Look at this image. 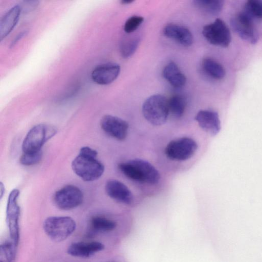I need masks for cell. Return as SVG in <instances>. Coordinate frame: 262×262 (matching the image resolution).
I'll return each mask as SVG.
<instances>
[{
    "mask_svg": "<svg viewBox=\"0 0 262 262\" xmlns=\"http://www.w3.org/2000/svg\"><path fill=\"white\" fill-rule=\"evenodd\" d=\"M97 154L96 150L84 146L72 162L73 171L84 181L97 180L104 172V166L97 160Z\"/></svg>",
    "mask_w": 262,
    "mask_h": 262,
    "instance_id": "6da1fadb",
    "label": "cell"
},
{
    "mask_svg": "<svg viewBox=\"0 0 262 262\" xmlns=\"http://www.w3.org/2000/svg\"><path fill=\"white\" fill-rule=\"evenodd\" d=\"M142 111L149 123L161 125L166 122L169 113L168 100L162 95H152L144 102Z\"/></svg>",
    "mask_w": 262,
    "mask_h": 262,
    "instance_id": "7a4b0ae2",
    "label": "cell"
},
{
    "mask_svg": "<svg viewBox=\"0 0 262 262\" xmlns=\"http://www.w3.org/2000/svg\"><path fill=\"white\" fill-rule=\"evenodd\" d=\"M76 227L75 222L70 216H50L43 224L46 234L57 242L66 239L75 231Z\"/></svg>",
    "mask_w": 262,
    "mask_h": 262,
    "instance_id": "3957f363",
    "label": "cell"
},
{
    "mask_svg": "<svg viewBox=\"0 0 262 262\" xmlns=\"http://www.w3.org/2000/svg\"><path fill=\"white\" fill-rule=\"evenodd\" d=\"M56 133V129L49 125L39 124L34 126L28 132L23 142V153L41 151L45 143Z\"/></svg>",
    "mask_w": 262,
    "mask_h": 262,
    "instance_id": "277c9868",
    "label": "cell"
},
{
    "mask_svg": "<svg viewBox=\"0 0 262 262\" xmlns=\"http://www.w3.org/2000/svg\"><path fill=\"white\" fill-rule=\"evenodd\" d=\"M198 148L195 140L182 137L169 142L165 148V154L170 160L185 161L192 157Z\"/></svg>",
    "mask_w": 262,
    "mask_h": 262,
    "instance_id": "5b68a950",
    "label": "cell"
},
{
    "mask_svg": "<svg viewBox=\"0 0 262 262\" xmlns=\"http://www.w3.org/2000/svg\"><path fill=\"white\" fill-rule=\"evenodd\" d=\"M202 34L210 44L226 48L231 41L230 31L226 23L220 18L203 28Z\"/></svg>",
    "mask_w": 262,
    "mask_h": 262,
    "instance_id": "8992f818",
    "label": "cell"
},
{
    "mask_svg": "<svg viewBox=\"0 0 262 262\" xmlns=\"http://www.w3.org/2000/svg\"><path fill=\"white\" fill-rule=\"evenodd\" d=\"M230 24L242 39L252 44L257 42L258 34L253 19L244 11L234 15L230 20Z\"/></svg>",
    "mask_w": 262,
    "mask_h": 262,
    "instance_id": "52a82bcc",
    "label": "cell"
},
{
    "mask_svg": "<svg viewBox=\"0 0 262 262\" xmlns=\"http://www.w3.org/2000/svg\"><path fill=\"white\" fill-rule=\"evenodd\" d=\"M83 195L77 187L66 185L56 192L54 202L60 209L68 210L76 208L82 202Z\"/></svg>",
    "mask_w": 262,
    "mask_h": 262,
    "instance_id": "ba28073f",
    "label": "cell"
},
{
    "mask_svg": "<svg viewBox=\"0 0 262 262\" xmlns=\"http://www.w3.org/2000/svg\"><path fill=\"white\" fill-rule=\"evenodd\" d=\"M100 126L107 135L118 140L127 136L128 124L123 119L111 115H104L101 119Z\"/></svg>",
    "mask_w": 262,
    "mask_h": 262,
    "instance_id": "9c48e42d",
    "label": "cell"
},
{
    "mask_svg": "<svg viewBox=\"0 0 262 262\" xmlns=\"http://www.w3.org/2000/svg\"><path fill=\"white\" fill-rule=\"evenodd\" d=\"M120 72V66L116 63L108 62L97 66L92 71L93 80L100 85H107L116 79Z\"/></svg>",
    "mask_w": 262,
    "mask_h": 262,
    "instance_id": "30bf717a",
    "label": "cell"
},
{
    "mask_svg": "<svg viewBox=\"0 0 262 262\" xmlns=\"http://www.w3.org/2000/svg\"><path fill=\"white\" fill-rule=\"evenodd\" d=\"M194 119L202 129L212 136L216 135L221 128L219 115L215 111L200 110Z\"/></svg>",
    "mask_w": 262,
    "mask_h": 262,
    "instance_id": "8fae6325",
    "label": "cell"
},
{
    "mask_svg": "<svg viewBox=\"0 0 262 262\" xmlns=\"http://www.w3.org/2000/svg\"><path fill=\"white\" fill-rule=\"evenodd\" d=\"M105 190L111 198L118 202L129 205L133 201L132 192L125 184L119 181L108 180L106 183Z\"/></svg>",
    "mask_w": 262,
    "mask_h": 262,
    "instance_id": "7c38bea8",
    "label": "cell"
},
{
    "mask_svg": "<svg viewBox=\"0 0 262 262\" xmlns=\"http://www.w3.org/2000/svg\"><path fill=\"white\" fill-rule=\"evenodd\" d=\"M136 168L141 183L156 184L160 179L158 170L149 162L141 159H134L128 161Z\"/></svg>",
    "mask_w": 262,
    "mask_h": 262,
    "instance_id": "4fadbf2b",
    "label": "cell"
},
{
    "mask_svg": "<svg viewBox=\"0 0 262 262\" xmlns=\"http://www.w3.org/2000/svg\"><path fill=\"white\" fill-rule=\"evenodd\" d=\"M104 249V245L99 242H79L70 245L67 249V253L74 257L86 258Z\"/></svg>",
    "mask_w": 262,
    "mask_h": 262,
    "instance_id": "5bb4252c",
    "label": "cell"
},
{
    "mask_svg": "<svg viewBox=\"0 0 262 262\" xmlns=\"http://www.w3.org/2000/svg\"><path fill=\"white\" fill-rule=\"evenodd\" d=\"M164 35L184 46H190L193 41V36L187 28L175 24H169L164 28Z\"/></svg>",
    "mask_w": 262,
    "mask_h": 262,
    "instance_id": "9a60e30c",
    "label": "cell"
},
{
    "mask_svg": "<svg viewBox=\"0 0 262 262\" xmlns=\"http://www.w3.org/2000/svg\"><path fill=\"white\" fill-rule=\"evenodd\" d=\"M21 10L20 6L15 5L6 12L0 21V38H5L18 21Z\"/></svg>",
    "mask_w": 262,
    "mask_h": 262,
    "instance_id": "2e32d148",
    "label": "cell"
},
{
    "mask_svg": "<svg viewBox=\"0 0 262 262\" xmlns=\"http://www.w3.org/2000/svg\"><path fill=\"white\" fill-rule=\"evenodd\" d=\"M19 191L14 189L10 192L7 204V219L9 225L11 227H17L20 208L18 204Z\"/></svg>",
    "mask_w": 262,
    "mask_h": 262,
    "instance_id": "e0dca14e",
    "label": "cell"
},
{
    "mask_svg": "<svg viewBox=\"0 0 262 262\" xmlns=\"http://www.w3.org/2000/svg\"><path fill=\"white\" fill-rule=\"evenodd\" d=\"M164 78L174 88H179L186 83V78L174 62H169L163 71Z\"/></svg>",
    "mask_w": 262,
    "mask_h": 262,
    "instance_id": "ac0fdd59",
    "label": "cell"
},
{
    "mask_svg": "<svg viewBox=\"0 0 262 262\" xmlns=\"http://www.w3.org/2000/svg\"><path fill=\"white\" fill-rule=\"evenodd\" d=\"M116 227V223L114 221L103 216H94L90 221L91 232L93 233L111 231Z\"/></svg>",
    "mask_w": 262,
    "mask_h": 262,
    "instance_id": "d6986e66",
    "label": "cell"
},
{
    "mask_svg": "<svg viewBox=\"0 0 262 262\" xmlns=\"http://www.w3.org/2000/svg\"><path fill=\"white\" fill-rule=\"evenodd\" d=\"M202 67L205 72L215 79L220 80L225 77L224 68L221 64L211 58H205L202 62Z\"/></svg>",
    "mask_w": 262,
    "mask_h": 262,
    "instance_id": "ffe728a7",
    "label": "cell"
},
{
    "mask_svg": "<svg viewBox=\"0 0 262 262\" xmlns=\"http://www.w3.org/2000/svg\"><path fill=\"white\" fill-rule=\"evenodd\" d=\"M194 3L200 10L211 15H218L224 5V2L220 0H197Z\"/></svg>",
    "mask_w": 262,
    "mask_h": 262,
    "instance_id": "44dd1931",
    "label": "cell"
},
{
    "mask_svg": "<svg viewBox=\"0 0 262 262\" xmlns=\"http://www.w3.org/2000/svg\"><path fill=\"white\" fill-rule=\"evenodd\" d=\"M168 101L169 113L177 118L181 117L186 106V101L184 97L180 95H175Z\"/></svg>",
    "mask_w": 262,
    "mask_h": 262,
    "instance_id": "7402d4cb",
    "label": "cell"
},
{
    "mask_svg": "<svg viewBox=\"0 0 262 262\" xmlns=\"http://www.w3.org/2000/svg\"><path fill=\"white\" fill-rule=\"evenodd\" d=\"M244 12L252 19H262V1L250 0L245 4Z\"/></svg>",
    "mask_w": 262,
    "mask_h": 262,
    "instance_id": "603a6c76",
    "label": "cell"
},
{
    "mask_svg": "<svg viewBox=\"0 0 262 262\" xmlns=\"http://www.w3.org/2000/svg\"><path fill=\"white\" fill-rule=\"evenodd\" d=\"M140 40L137 37L132 38L123 41L120 46V52L124 58L131 56L136 51Z\"/></svg>",
    "mask_w": 262,
    "mask_h": 262,
    "instance_id": "cb8c5ba5",
    "label": "cell"
},
{
    "mask_svg": "<svg viewBox=\"0 0 262 262\" xmlns=\"http://www.w3.org/2000/svg\"><path fill=\"white\" fill-rule=\"evenodd\" d=\"M42 155L41 150L35 152L23 153L20 157L19 162L21 164L25 166L35 165L40 162Z\"/></svg>",
    "mask_w": 262,
    "mask_h": 262,
    "instance_id": "d4e9b609",
    "label": "cell"
},
{
    "mask_svg": "<svg viewBox=\"0 0 262 262\" xmlns=\"http://www.w3.org/2000/svg\"><path fill=\"white\" fill-rule=\"evenodd\" d=\"M144 20L140 16L134 15L128 18L124 24V30L127 33L136 31Z\"/></svg>",
    "mask_w": 262,
    "mask_h": 262,
    "instance_id": "484cf974",
    "label": "cell"
},
{
    "mask_svg": "<svg viewBox=\"0 0 262 262\" xmlns=\"http://www.w3.org/2000/svg\"><path fill=\"white\" fill-rule=\"evenodd\" d=\"M38 2L36 1H24L23 5H20L21 11L29 12L37 7Z\"/></svg>",
    "mask_w": 262,
    "mask_h": 262,
    "instance_id": "4316f807",
    "label": "cell"
},
{
    "mask_svg": "<svg viewBox=\"0 0 262 262\" xmlns=\"http://www.w3.org/2000/svg\"><path fill=\"white\" fill-rule=\"evenodd\" d=\"M27 32L26 31H24L20 32L13 39L11 44V47L13 46L18 40L21 39L23 37L25 36L27 34Z\"/></svg>",
    "mask_w": 262,
    "mask_h": 262,
    "instance_id": "83f0119b",
    "label": "cell"
},
{
    "mask_svg": "<svg viewBox=\"0 0 262 262\" xmlns=\"http://www.w3.org/2000/svg\"><path fill=\"white\" fill-rule=\"evenodd\" d=\"M4 187V186L3 184H2V183H1V198L2 197L3 193H4L3 192H4V191H5L4 189V190L3 189V188Z\"/></svg>",
    "mask_w": 262,
    "mask_h": 262,
    "instance_id": "f1b7e54d",
    "label": "cell"
},
{
    "mask_svg": "<svg viewBox=\"0 0 262 262\" xmlns=\"http://www.w3.org/2000/svg\"><path fill=\"white\" fill-rule=\"evenodd\" d=\"M133 2V1H129V0L125 1V0H124V1H122L121 2V3L123 4H130V3H132Z\"/></svg>",
    "mask_w": 262,
    "mask_h": 262,
    "instance_id": "f546056e",
    "label": "cell"
}]
</instances>
